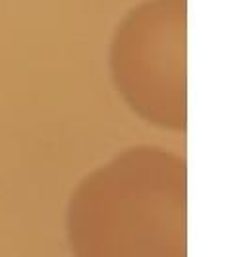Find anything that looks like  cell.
Here are the masks:
<instances>
[{"instance_id": "cell-2", "label": "cell", "mask_w": 251, "mask_h": 257, "mask_svg": "<svg viewBox=\"0 0 251 257\" xmlns=\"http://www.w3.org/2000/svg\"><path fill=\"white\" fill-rule=\"evenodd\" d=\"M188 0H145L120 22L110 47L114 85L155 126L186 132Z\"/></svg>"}, {"instance_id": "cell-1", "label": "cell", "mask_w": 251, "mask_h": 257, "mask_svg": "<svg viewBox=\"0 0 251 257\" xmlns=\"http://www.w3.org/2000/svg\"><path fill=\"white\" fill-rule=\"evenodd\" d=\"M74 257H188V167L134 147L91 172L68 209Z\"/></svg>"}]
</instances>
